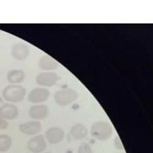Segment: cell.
<instances>
[{"mask_svg": "<svg viewBox=\"0 0 153 153\" xmlns=\"http://www.w3.org/2000/svg\"><path fill=\"white\" fill-rule=\"evenodd\" d=\"M6 78L11 85H16L24 81L25 78V73L21 70H12L8 72Z\"/></svg>", "mask_w": 153, "mask_h": 153, "instance_id": "5bb4252c", "label": "cell"}, {"mask_svg": "<svg viewBox=\"0 0 153 153\" xmlns=\"http://www.w3.org/2000/svg\"><path fill=\"white\" fill-rule=\"evenodd\" d=\"M27 146L30 152L42 153L47 147L46 140L43 135L34 136L29 140Z\"/></svg>", "mask_w": 153, "mask_h": 153, "instance_id": "277c9868", "label": "cell"}, {"mask_svg": "<svg viewBox=\"0 0 153 153\" xmlns=\"http://www.w3.org/2000/svg\"><path fill=\"white\" fill-rule=\"evenodd\" d=\"M13 140L7 134H0V152H5L12 147Z\"/></svg>", "mask_w": 153, "mask_h": 153, "instance_id": "9a60e30c", "label": "cell"}, {"mask_svg": "<svg viewBox=\"0 0 153 153\" xmlns=\"http://www.w3.org/2000/svg\"><path fill=\"white\" fill-rule=\"evenodd\" d=\"M45 153H52V152H45Z\"/></svg>", "mask_w": 153, "mask_h": 153, "instance_id": "ffe728a7", "label": "cell"}, {"mask_svg": "<svg viewBox=\"0 0 153 153\" xmlns=\"http://www.w3.org/2000/svg\"><path fill=\"white\" fill-rule=\"evenodd\" d=\"M78 93L73 88L59 90L54 95L55 102L59 106H67L78 99Z\"/></svg>", "mask_w": 153, "mask_h": 153, "instance_id": "3957f363", "label": "cell"}, {"mask_svg": "<svg viewBox=\"0 0 153 153\" xmlns=\"http://www.w3.org/2000/svg\"><path fill=\"white\" fill-rule=\"evenodd\" d=\"M3 104H4V101H3V99H2V98L0 97V107L2 106V105H3Z\"/></svg>", "mask_w": 153, "mask_h": 153, "instance_id": "d6986e66", "label": "cell"}, {"mask_svg": "<svg viewBox=\"0 0 153 153\" xmlns=\"http://www.w3.org/2000/svg\"><path fill=\"white\" fill-rule=\"evenodd\" d=\"M115 146H116V148L118 149H123V145H122V143H121L120 140V138L118 137H117L116 138H115Z\"/></svg>", "mask_w": 153, "mask_h": 153, "instance_id": "ac0fdd59", "label": "cell"}, {"mask_svg": "<svg viewBox=\"0 0 153 153\" xmlns=\"http://www.w3.org/2000/svg\"><path fill=\"white\" fill-rule=\"evenodd\" d=\"M26 95V89L21 85H10L2 91V96L5 100L10 102H20Z\"/></svg>", "mask_w": 153, "mask_h": 153, "instance_id": "7a4b0ae2", "label": "cell"}, {"mask_svg": "<svg viewBox=\"0 0 153 153\" xmlns=\"http://www.w3.org/2000/svg\"><path fill=\"white\" fill-rule=\"evenodd\" d=\"M77 153H92V149L88 143H82L79 146Z\"/></svg>", "mask_w": 153, "mask_h": 153, "instance_id": "2e32d148", "label": "cell"}, {"mask_svg": "<svg viewBox=\"0 0 153 153\" xmlns=\"http://www.w3.org/2000/svg\"><path fill=\"white\" fill-rule=\"evenodd\" d=\"M11 55L16 60H24L30 55V49L24 43H16L11 48Z\"/></svg>", "mask_w": 153, "mask_h": 153, "instance_id": "ba28073f", "label": "cell"}, {"mask_svg": "<svg viewBox=\"0 0 153 153\" xmlns=\"http://www.w3.org/2000/svg\"><path fill=\"white\" fill-rule=\"evenodd\" d=\"M70 134L75 140H81L88 135V128L82 123H76L71 128Z\"/></svg>", "mask_w": 153, "mask_h": 153, "instance_id": "4fadbf2b", "label": "cell"}, {"mask_svg": "<svg viewBox=\"0 0 153 153\" xmlns=\"http://www.w3.org/2000/svg\"><path fill=\"white\" fill-rule=\"evenodd\" d=\"M91 135L99 141H106L113 135V128L106 121H98L91 125Z\"/></svg>", "mask_w": 153, "mask_h": 153, "instance_id": "6da1fadb", "label": "cell"}, {"mask_svg": "<svg viewBox=\"0 0 153 153\" xmlns=\"http://www.w3.org/2000/svg\"><path fill=\"white\" fill-rule=\"evenodd\" d=\"M19 114L17 107L10 103H5L0 107V117L3 119L11 120L16 119Z\"/></svg>", "mask_w": 153, "mask_h": 153, "instance_id": "8fae6325", "label": "cell"}, {"mask_svg": "<svg viewBox=\"0 0 153 153\" xmlns=\"http://www.w3.org/2000/svg\"><path fill=\"white\" fill-rule=\"evenodd\" d=\"M65 136V133L63 130L60 127H53L48 129L45 132V138L49 144L52 145H56L60 143L63 140Z\"/></svg>", "mask_w": 153, "mask_h": 153, "instance_id": "52a82bcc", "label": "cell"}, {"mask_svg": "<svg viewBox=\"0 0 153 153\" xmlns=\"http://www.w3.org/2000/svg\"><path fill=\"white\" fill-rule=\"evenodd\" d=\"M50 95L48 89L43 88H36L31 90L28 95V101L33 104L45 102Z\"/></svg>", "mask_w": 153, "mask_h": 153, "instance_id": "8992f818", "label": "cell"}, {"mask_svg": "<svg viewBox=\"0 0 153 153\" xmlns=\"http://www.w3.org/2000/svg\"><path fill=\"white\" fill-rule=\"evenodd\" d=\"M9 126L8 122L2 117H0V129H6Z\"/></svg>", "mask_w": 153, "mask_h": 153, "instance_id": "e0dca14e", "label": "cell"}, {"mask_svg": "<svg viewBox=\"0 0 153 153\" xmlns=\"http://www.w3.org/2000/svg\"><path fill=\"white\" fill-rule=\"evenodd\" d=\"M38 67L41 70L45 71H53L59 67L58 62L48 56H43L38 60Z\"/></svg>", "mask_w": 153, "mask_h": 153, "instance_id": "7c38bea8", "label": "cell"}, {"mask_svg": "<svg viewBox=\"0 0 153 153\" xmlns=\"http://www.w3.org/2000/svg\"><path fill=\"white\" fill-rule=\"evenodd\" d=\"M35 81L40 86L51 88L58 81V75L53 72H42L37 75Z\"/></svg>", "mask_w": 153, "mask_h": 153, "instance_id": "5b68a950", "label": "cell"}, {"mask_svg": "<svg viewBox=\"0 0 153 153\" xmlns=\"http://www.w3.org/2000/svg\"><path fill=\"white\" fill-rule=\"evenodd\" d=\"M21 133L26 135H36L42 130V123L38 120L28 121L19 126Z\"/></svg>", "mask_w": 153, "mask_h": 153, "instance_id": "9c48e42d", "label": "cell"}, {"mask_svg": "<svg viewBox=\"0 0 153 153\" xmlns=\"http://www.w3.org/2000/svg\"><path fill=\"white\" fill-rule=\"evenodd\" d=\"M48 106L45 105H33L28 110L29 117L35 120H40L45 119L48 116Z\"/></svg>", "mask_w": 153, "mask_h": 153, "instance_id": "30bf717a", "label": "cell"}]
</instances>
